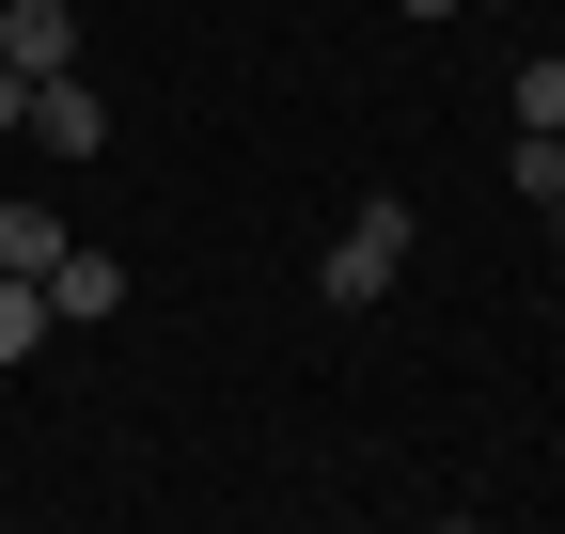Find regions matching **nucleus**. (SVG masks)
Listing matches in <instances>:
<instances>
[{
	"label": "nucleus",
	"mask_w": 565,
	"mask_h": 534,
	"mask_svg": "<svg viewBox=\"0 0 565 534\" xmlns=\"http://www.w3.org/2000/svg\"><path fill=\"white\" fill-rule=\"evenodd\" d=\"M0 267L47 284V267H63V205H0Z\"/></svg>",
	"instance_id": "39448f33"
},
{
	"label": "nucleus",
	"mask_w": 565,
	"mask_h": 534,
	"mask_svg": "<svg viewBox=\"0 0 565 534\" xmlns=\"http://www.w3.org/2000/svg\"><path fill=\"white\" fill-rule=\"evenodd\" d=\"M408 205H393V189H377V205H345V236H330V267H315V284H330V314H362V299H393V267H408Z\"/></svg>",
	"instance_id": "f257e3e1"
},
{
	"label": "nucleus",
	"mask_w": 565,
	"mask_h": 534,
	"mask_svg": "<svg viewBox=\"0 0 565 534\" xmlns=\"http://www.w3.org/2000/svg\"><path fill=\"white\" fill-rule=\"evenodd\" d=\"M550 189H565V142H550V126H519V205L550 221Z\"/></svg>",
	"instance_id": "6e6552de"
},
{
	"label": "nucleus",
	"mask_w": 565,
	"mask_h": 534,
	"mask_svg": "<svg viewBox=\"0 0 565 534\" xmlns=\"http://www.w3.org/2000/svg\"><path fill=\"white\" fill-rule=\"evenodd\" d=\"M32 142H47V158H95V142H110V110H95L79 63H63V79H32Z\"/></svg>",
	"instance_id": "20e7f679"
},
{
	"label": "nucleus",
	"mask_w": 565,
	"mask_h": 534,
	"mask_svg": "<svg viewBox=\"0 0 565 534\" xmlns=\"http://www.w3.org/2000/svg\"><path fill=\"white\" fill-rule=\"evenodd\" d=\"M0 63L17 79H63L79 63V0H0Z\"/></svg>",
	"instance_id": "f03ea898"
},
{
	"label": "nucleus",
	"mask_w": 565,
	"mask_h": 534,
	"mask_svg": "<svg viewBox=\"0 0 565 534\" xmlns=\"http://www.w3.org/2000/svg\"><path fill=\"white\" fill-rule=\"evenodd\" d=\"M550 236H565V189H550Z\"/></svg>",
	"instance_id": "1a4fd4ad"
},
{
	"label": "nucleus",
	"mask_w": 565,
	"mask_h": 534,
	"mask_svg": "<svg viewBox=\"0 0 565 534\" xmlns=\"http://www.w3.org/2000/svg\"><path fill=\"white\" fill-rule=\"evenodd\" d=\"M503 110H519V126H550V142H565V47H550V63H519V95H503Z\"/></svg>",
	"instance_id": "0eeeda50"
},
{
	"label": "nucleus",
	"mask_w": 565,
	"mask_h": 534,
	"mask_svg": "<svg viewBox=\"0 0 565 534\" xmlns=\"http://www.w3.org/2000/svg\"><path fill=\"white\" fill-rule=\"evenodd\" d=\"M47 346V284H17V267H0V362H32Z\"/></svg>",
	"instance_id": "423d86ee"
},
{
	"label": "nucleus",
	"mask_w": 565,
	"mask_h": 534,
	"mask_svg": "<svg viewBox=\"0 0 565 534\" xmlns=\"http://www.w3.org/2000/svg\"><path fill=\"white\" fill-rule=\"evenodd\" d=\"M110 314H126V267L63 236V267H47V330H110Z\"/></svg>",
	"instance_id": "7ed1b4c3"
}]
</instances>
